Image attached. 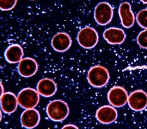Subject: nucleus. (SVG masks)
<instances>
[{
  "label": "nucleus",
  "instance_id": "1",
  "mask_svg": "<svg viewBox=\"0 0 147 129\" xmlns=\"http://www.w3.org/2000/svg\"><path fill=\"white\" fill-rule=\"evenodd\" d=\"M47 114L51 120L55 122H61L69 114V107L65 101L55 100L47 105Z\"/></svg>",
  "mask_w": 147,
  "mask_h": 129
},
{
  "label": "nucleus",
  "instance_id": "2",
  "mask_svg": "<svg viewBox=\"0 0 147 129\" xmlns=\"http://www.w3.org/2000/svg\"><path fill=\"white\" fill-rule=\"evenodd\" d=\"M110 75L108 70L101 65H96L89 70L87 74L88 83L94 88H101L109 82Z\"/></svg>",
  "mask_w": 147,
  "mask_h": 129
},
{
  "label": "nucleus",
  "instance_id": "3",
  "mask_svg": "<svg viewBox=\"0 0 147 129\" xmlns=\"http://www.w3.org/2000/svg\"><path fill=\"white\" fill-rule=\"evenodd\" d=\"M39 95L38 91L34 89L27 88L22 89L18 93V100L20 106L25 109H34L38 105Z\"/></svg>",
  "mask_w": 147,
  "mask_h": 129
},
{
  "label": "nucleus",
  "instance_id": "4",
  "mask_svg": "<svg viewBox=\"0 0 147 129\" xmlns=\"http://www.w3.org/2000/svg\"><path fill=\"white\" fill-rule=\"evenodd\" d=\"M77 40L80 45L85 49H92L95 47L99 41V35L95 29L86 26L78 32Z\"/></svg>",
  "mask_w": 147,
  "mask_h": 129
},
{
  "label": "nucleus",
  "instance_id": "5",
  "mask_svg": "<svg viewBox=\"0 0 147 129\" xmlns=\"http://www.w3.org/2000/svg\"><path fill=\"white\" fill-rule=\"evenodd\" d=\"M113 9L107 2H101L94 10V19L98 25L105 26L111 22L113 17Z\"/></svg>",
  "mask_w": 147,
  "mask_h": 129
},
{
  "label": "nucleus",
  "instance_id": "6",
  "mask_svg": "<svg viewBox=\"0 0 147 129\" xmlns=\"http://www.w3.org/2000/svg\"><path fill=\"white\" fill-rule=\"evenodd\" d=\"M107 98L113 107H121L127 104L128 95L124 88L115 86L110 89L107 94Z\"/></svg>",
  "mask_w": 147,
  "mask_h": 129
},
{
  "label": "nucleus",
  "instance_id": "7",
  "mask_svg": "<svg viewBox=\"0 0 147 129\" xmlns=\"http://www.w3.org/2000/svg\"><path fill=\"white\" fill-rule=\"evenodd\" d=\"M128 104L134 111H142L147 107V93L140 89L133 91L128 96Z\"/></svg>",
  "mask_w": 147,
  "mask_h": 129
},
{
  "label": "nucleus",
  "instance_id": "8",
  "mask_svg": "<svg viewBox=\"0 0 147 129\" xmlns=\"http://www.w3.org/2000/svg\"><path fill=\"white\" fill-rule=\"evenodd\" d=\"M96 118L102 124H111L117 120V111L112 105H103L97 110Z\"/></svg>",
  "mask_w": 147,
  "mask_h": 129
},
{
  "label": "nucleus",
  "instance_id": "9",
  "mask_svg": "<svg viewBox=\"0 0 147 129\" xmlns=\"http://www.w3.org/2000/svg\"><path fill=\"white\" fill-rule=\"evenodd\" d=\"M38 70V63L35 59L30 57H26L19 62L18 72L23 77L28 78L34 75Z\"/></svg>",
  "mask_w": 147,
  "mask_h": 129
},
{
  "label": "nucleus",
  "instance_id": "10",
  "mask_svg": "<svg viewBox=\"0 0 147 129\" xmlns=\"http://www.w3.org/2000/svg\"><path fill=\"white\" fill-rule=\"evenodd\" d=\"M41 116L38 110L34 109H26L21 115L20 121L23 127L32 129L36 127L40 122Z\"/></svg>",
  "mask_w": 147,
  "mask_h": 129
},
{
  "label": "nucleus",
  "instance_id": "11",
  "mask_svg": "<svg viewBox=\"0 0 147 129\" xmlns=\"http://www.w3.org/2000/svg\"><path fill=\"white\" fill-rule=\"evenodd\" d=\"M51 45L55 51L65 52L72 45V39L69 34L65 32L56 33L52 39Z\"/></svg>",
  "mask_w": 147,
  "mask_h": 129
},
{
  "label": "nucleus",
  "instance_id": "12",
  "mask_svg": "<svg viewBox=\"0 0 147 129\" xmlns=\"http://www.w3.org/2000/svg\"><path fill=\"white\" fill-rule=\"evenodd\" d=\"M118 12L123 27L130 28L134 25L135 16L131 9V5L129 3H122L119 7Z\"/></svg>",
  "mask_w": 147,
  "mask_h": 129
},
{
  "label": "nucleus",
  "instance_id": "13",
  "mask_svg": "<svg viewBox=\"0 0 147 129\" xmlns=\"http://www.w3.org/2000/svg\"><path fill=\"white\" fill-rule=\"evenodd\" d=\"M103 35L105 40L112 45L121 44L124 43L126 39V34L123 30L115 27L106 29Z\"/></svg>",
  "mask_w": 147,
  "mask_h": 129
},
{
  "label": "nucleus",
  "instance_id": "14",
  "mask_svg": "<svg viewBox=\"0 0 147 129\" xmlns=\"http://www.w3.org/2000/svg\"><path fill=\"white\" fill-rule=\"evenodd\" d=\"M1 108L5 114H12L18 106V97L12 92H6L1 95Z\"/></svg>",
  "mask_w": 147,
  "mask_h": 129
},
{
  "label": "nucleus",
  "instance_id": "15",
  "mask_svg": "<svg viewBox=\"0 0 147 129\" xmlns=\"http://www.w3.org/2000/svg\"><path fill=\"white\" fill-rule=\"evenodd\" d=\"M57 85L55 82L49 78H45L38 82L37 84V91L43 97H51L56 94Z\"/></svg>",
  "mask_w": 147,
  "mask_h": 129
},
{
  "label": "nucleus",
  "instance_id": "16",
  "mask_svg": "<svg viewBox=\"0 0 147 129\" xmlns=\"http://www.w3.org/2000/svg\"><path fill=\"white\" fill-rule=\"evenodd\" d=\"M24 55L22 47L20 44H14L10 45L5 51V58L10 64H16L22 60Z\"/></svg>",
  "mask_w": 147,
  "mask_h": 129
},
{
  "label": "nucleus",
  "instance_id": "17",
  "mask_svg": "<svg viewBox=\"0 0 147 129\" xmlns=\"http://www.w3.org/2000/svg\"><path fill=\"white\" fill-rule=\"evenodd\" d=\"M136 20L141 28L147 30V9L141 10L136 15Z\"/></svg>",
  "mask_w": 147,
  "mask_h": 129
},
{
  "label": "nucleus",
  "instance_id": "18",
  "mask_svg": "<svg viewBox=\"0 0 147 129\" xmlns=\"http://www.w3.org/2000/svg\"><path fill=\"white\" fill-rule=\"evenodd\" d=\"M137 43L141 48L147 49V30L139 33L137 37Z\"/></svg>",
  "mask_w": 147,
  "mask_h": 129
},
{
  "label": "nucleus",
  "instance_id": "19",
  "mask_svg": "<svg viewBox=\"0 0 147 129\" xmlns=\"http://www.w3.org/2000/svg\"><path fill=\"white\" fill-rule=\"evenodd\" d=\"M16 0H1L0 1V9L3 11L10 10L15 7L16 5Z\"/></svg>",
  "mask_w": 147,
  "mask_h": 129
},
{
  "label": "nucleus",
  "instance_id": "20",
  "mask_svg": "<svg viewBox=\"0 0 147 129\" xmlns=\"http://www.w3.org/2000/svg\"><path fill=\"white\" fill-rule=\"evenodd\" d=\"M63 129L64 128H78V127H76V125H72V124H69V125H65L62 128Z\"/></svg>",
  "mask_w": 147,
  "mask_h": 129
},
{
  "label": "nucleus",
  "instance_id": "21",
  "mask_svg": "<svg viewBox=\"0 0 147 129\" xmlns=\"http://www.w3.org/2000/svg\"><path fill=\"white\" fill-rule=\"evenodd\" d=\"M143 3H147V1H142Z\"/></svg>",
  "mask_w": 147,
  "mask_h": 129
}]
</instances>
